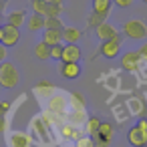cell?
I'll return each mask as SVG.
<instances>
[{
  "label": "cell",
  "mask_w": 147,
  "mask_h": 147,
  "mask_svg": "<svg viewBox=\"0 0 147 147\" xmlns=\"http://www.w3.org/2000/svg\"><path fill=\"white\" fill-rule=\"evenodd\" d=\"M75 147H95V139L91 135H83L81 139L75 141Z\"/></svg>",
  "instance_id": "25"
},
{
  "label": "cell",
  "mask_w": 147,
  "mask_h": 147,
  "mask_svg": "<svg viewBox=\"0 0 147 147\" xmlns=\"http://www.w3.org/2000/svg\"><path fill=\"white\" fill-rule=\"evenodd\" d=\"M137 127H139V129L145 133V137H147V119H139V121H137Z\"/></svg>",
  "instance_id": "31"
},
{
  "label": "cell",
  "mask_w": 147,
  "mask_h": 147,
  "mask_svg": "<svg viewBox=\"0 0 147 147\" xmlns=\"http://www.w3.org/2000/svg\"><path fill=\"white\" fill-rule=\"evenodd\" d=\"M8 111H10V101H0V117H6Z\"/></svg>",
  "instance_id": "27"
},
{
  "label": "cell",
  "mask_w": 147,
  "mask_h": 147,
  "mask_svg": "<svg viewBox=\"0 0 147 147\" xmlns=\"http://www.w3.org/2000/svg\"><path fill=\"white\" fill-rule=\"evenodd\" d=\"M42 40H45L49 47H57V45H61V40H63V32H59V30H45Z\"/></svg>",
  "instance_id": "16"
},
{
  "label": "cell",
  "mask_w": 147,
  "mask_h": 147,
  "mask_svg": "<svg viewBox=\"0 0 147 147\" xmlns=\"http://www.w3.org/2000/svg\"><path fill=\"white\" fill-rule=\"evenodd\" d=\"M51 59H55V61H61L63 59V45L51 47Z\"/></svg>",
  "instance_id": "26"
},
{
  "label": "cell",
  "mask_w": 147,
  "mask_h": 147,
  "mask_svg": "<svg viewBox=\"0 0 147 147\" xmlns=\"http://www.w3.org/2000/svg\"><path fill=\"white\" fill-rule=\"evenodd\" d=\"M93 139H95V147H109L111 145V141H105L101 137H93Z\"/></svg>",
  "instance_id": "29"
},
{
  "label": "cell",
  "mask_w": 147,
  "mask_h": 147,
  "mask_svg": "<svg viewBox=\"0 0 147 147\" xmlns=\"http://www.w3.org/2000/svg\"><path fill=\"white\" fill-rule=\"evenodd\" d=\"M6 57H8V51H6V47L2 42H0V65L6 63Z\"/></svg>",
  "instance_id": "28"
},
{
  "label": "cell",
  "mask_w": 147,
  "mask_h": 147,
  "mask_svg": "<svg viewBox=\"0 0 147 147\" xmlns=\"http://www.w3.org/2000/svg\"><path fill=\"white\" fill-rule=\"evenodd\" d=\"M2 30H4V36H2V45L8 49V47H14L18 40H20V32L16 26H10V24H2Z\"/></svg>",
  "instance_id": "4"
},
{
  "label": "cell",
  "mask_w": 147,
  "mask_h": 147,
  "mask_svg": "<svg viewBox=\"0 0 147 147\" xmlns=\"http://www.w3.org/2000/svg\"><path fill=\"white\" fill-rule=\"evenodd\" d=\"M123 34L129 36V38H133V40H143V38L147 36V26H145L141 20L131 18V20H125V24H123Z\"/></svg>",
  "instance_id": "2"
},
{
  "label": "cell",
  "mask_w": 147,
  "mask_h": 147,
  "mask_svg": "<svg viewBox=\"0 0 147 147\" xmlns=\"http://www.w3.org/2000/svg\"><path fill=\"white\" fill-rule=\"evenodd\" d=\"M111 4H113V0H93V12H99V14H109Z\"/></svg>",
  "instance_id": "18"
},
{
  "label": "cell",
  "mask_w": 147,
  "mask_h": 147,
  "mask_svg": "<svg viewBox=\"0 0 147 147\" xmlns=\"http://www.w3.org/2000/svg\"><path fill=\"white\" fill-rule=\"evenodd\" d=\"M81 30L79 28H75V26H67L65 30H63V38H65V42L67 45H77L79 40H81Z\"/></svg>",
  "instance_id": "12"
},
{
  "label": "cell",
  "mask_w": 147,
  "mask_h": 147,
  "mask_svg": "<svg viewBox=\"0 0 147 147\" xmlns=\"http://www.w3.org/2000/svg\"><path fill=\"white\" fill-rule=\"evenodd\" d=\"M95 137H101V139H105V141H111V139L115 137V129H113V125H111L109 121H103L101 127H99V133H97Z\"/></svg>",
  "instance_id": "15"
},
{
  "label": "cell",
  "mask_w": 147,
  "mask_h": 147,
  "mask_svg": "<svg viewBox=\"0 0 147 147\" xmlns=\"http://www.w3.org/2000/svg\"><path fill=\"white\" fill-rule=\"evenodd\" d=\"M145 147H147V145H145Z\"/></svg>",
  "instance_id": "39"
},
{
  "label": "cell",
  "mask_w": 147,
  "mask_h": 147,
  "mask_svg": "<svg viewBox=\"0 0 147 147\" xmlns=\"http://www.w3.org/2000/svg\"><path fill=\"white\" fill-rule=\"evenodd\" d=\"M61 61L63 63H81V47L79 45H65Z\"/></svg>",
  "instance_id": "6"
},
{
  "label": "cell",
  "mask_w": 147,
  "mask_h": 147,
  "mask_svg": "<svg viewBox=\"0 0 147 147\" xmlns=\"http://www.w3.org/2000/svg\"><path fill=\"white\" fill-rule=\"evenodd\" d=\"M30 6H32V12H34V14L47 16V12H49V2H47V0H32Z\"/></svg>",
  "instance_id": "20"
},
{
  "label": "cell",
  "mask_w": 147,
  "mask_h": 147,
  "mask_svg": "<svg viewBox=\"0 0 147 147\" xmlns=\"http://www.w3.org/2000/svg\"><path fill=\"white\" fill-rule=\"evenodd\" d=\"M6 24H10V26H16V28H20L24 22H26V14L22 12V10H14V12H10L8 16H6Z\"/></svg>",
  "instance_id": "13"
},
{
  "label": "cell",
  "mask_w": 147,
  "mask_h": 147,
  "mask_svg": "<svg viewBox=\"0 0 147 147\" xmlns=\"http://www.w3.org/2000/svg\"><path fill=\"white\" fill-rule=\"evenodd\" d=\"M26 26H28L30 32H34V30H42V28L47 26V16H42V14H32V16L26 20Z\"/></svg>",
  "instance_id": "11"
},
{
  "label": "cell",
  "mask_w": 147,
  "mask_h": 147,
  "mask_svg": "<svg viewBox=\"0 0 147 147\" xmlns=\"http://www.w3.org/2000/svg\"><path fill=\"white\" fill-rule=\"evenodd\" d=\"M61 133H63V137H65V139H75V141L83 137V135L77 131V127H73V125H65V127L61 129Z\"/></svg>",
  "instance_id": "21"
},
{
  "label": "cell",
  "mask_w": 147,
  "mask_h": 147,
  "mask_svg": "<svg viewBox=\"0 0 147 147\" xmlns=\"http://www.w3.org/2000/svg\"><path fill=\"white\" fill-rule=\"evenodd\" d=\"M8 147H30V137L22 131H14L8 137Z\"/></svg>",
  "instance_id": "9"
},
{
  "label": "cell",
  "mask_w": 147,
  "mask_h": 147,
  "mask_svg": "<svg viewBox=\"0 0 147 147\" xmlns=\"http://www.w3.org/2000/svg\"><path fill=\"white\" fill-rule=\"evenodd\" d=\"M49 4H63V0H47Z\"/></svg>",
  "instance_id": "34"
},
{
  "label": "cell",
  "mask_w": 147,
  "mask_h": 147,
  "mask_svg": "<svg viewBox=\"0 0 147 147\" xmlns=\"http://www.w3.org/2000/svg\"><path fill=\"white\" fill-rule=\"evenodd\" d=\"M113 2H115L119 8H127V6H131V4H133V0H113Z\"/></svg>",
  "instance_id": "30"
},
{
  "label": "cell",
  "mask_w": 147,
  "mask_h": 147,
  "mask_svg": "<svg viewBox=\"0 0 147 147\" xmlns=\"http://www.w3.org/2000/svg\"><path fill=\"white\" fill-rule=\"evenodd\" d=\"M20 83V73L14 63H2L0 65V85L2 89H14Z\"/></svg>",
  "instance_id": "1"
},
{
  "label": "cell",
  "mask_w": 147,
  "mask_h": 147,
  "mask_svg": "<svg viewBox=\"0 0 147 147\" xmlns=\"http://www.w3.org/2000/svg\"><path fill=\"white\" fill-rule=\"evenodd\" d=\"M0 89H2V85H0Z\"/></svg>",
  "instance_id": "38"
},
{
  "label": "cell",
  "mask_w": 147,
  "mask_h": 147,
  "mask_svg": "<svg viewBox=\"0 0 147 147\" xmlns=\"http://www.w3.org/2000/svg\"><path fill=\"white\" fill-rule=\"evenodd\" d=\"M45 30H59V32H63L65 26H63L61 18H47V26H45Z\"/></svg>",
  "instance_id": "22"
},
{
  "label": "cell",
  "mask_w": 147,
  "mask_h": 147,
  "mask_svg": "<svg viewBox=\"0 0 147 147\" xmlns=\"http://www.w3.org/2000/svg\"><path fill=\"white\" fill-rule=\"evenodd\" d=\"M4 6H6V2H4V0H0V12L4 10Z\"/></svg>",
  "instance_id": "35"
},
{
  "label": "cell",
  "mask_w": 147,
  "mask_h": 147,
  "mask_svg": "<svg viewBox=\"0 0 147 147\" xmlns=\"http://www.w3.org/2000/svg\"><path fill=\"white\" fill-rule=\"evenodd\" d=\"M141 59H143V57L139 55V51H129V53H125V55L121 57V67H123L125 71H137Z\"/></svg>",
  "instance_id": "3"
},
{
  "label": "cell",
  "mask_w": 147,
  "mask_h": 147,
  "mask_svg": "<svg viewBox=\"0 0 147 147\" xmlns=\"http://www.w3.org/2000/svg\"><path fill=\"white\" fill-rule=\"evenodd\" d=\"M143 2H145V4H147V0H143Z\"/></svg>",
  "instance_id": "37"
},
{
  "label": "cell",
  "mask_w": 147,
  "mask_h": 147,
  "mask_svg": "<svg viewBox=\"0 0 147 147\" xmlns=\"http://www.w3.org/2000/svg\"><path fill=\"white\" fill-rule=\"evenodd\" d=\"M99 53H101L105 59H115V57L121 53V45H119L117 40H107V42H101Z\"/></svg>",
  "instance_id": "8"
},
{
  "label": "cell",
  "mask_w": 147,
  "mask_h": 147,
  "mask_svg": "<svg viewBox=\"0 0 147 147\" xmlns=\"http://www.w3.org/2000/svg\"><path fill=\"white\" fill-rule=\"evenodd\" d=\"M97 36L101 38V42H107V40H115V38L119 36V32H117V28H115L113 24L105 22V24H101V26L97 28Z\"/></svg>",
  "instance_id": "7"
},
{
  "label": "cell",
  "mask_w": 147,
  "mask_h": 147,
  "mask_svg": "<svg viewBox=\"0 0 147 147\" xmlns=\"http://www.w3.org/2000/svg\"><path fill=\"white\" fill-rule=\"evenodd\" d=\"M6 127H8L6 117H0V133H6Z\"/></svg>",
  "instance_id": "32"
},
{
  "label": "cell",
  "mask_w": 147,
  "mask_h": 147,
  "mask_svg": "<svg viewBox=\"0 0 147 147\" xmlns=\"http://www.w3.org/2000/svg\"><path fill=\"white\" fill-rule=\"evenodd\" d=\"M139 55H141L143 59H147V42H145V45H143V47L139 49Z\"/></svg>",
  "instance_id": "33"
},
{
  "label": "cell",
  "mask_w": 147,
  "mask_h": 147,
  "mask_svg": "<svg viewBox=\"0 0 147 147\" xmlns=\"http://www.w3.org/2000/svg\"><path fill=\"white\" fill-rule=\"evenodd\" d=\"M105 20H107V14H99V12H91V16H89V28H99L101 24H105Z\"/></svg>",
  "instance_id": "19"
},
{
  "label": "cell",
  "mask_w": 147,
  "mask_h": 147,
  "mask_svg": "<svg viewBox=\"0 0 147 147\" xmlns=\"http://www.w3.org/2000/svg\"><path fill=\"white\" fill-rule=\"evenodd\" d=\"M49 107H51V111H55V113H63V111H65V103H63V99H59V97H53L51 103H49Z\"/></svg>",
  "instance_id": "24"
},
{
  "label": "cell",
  "mask_w": 147,
  "mask_h": 147,
  "mask_svg": "<svg viewBox=\"0 0 147 147\" xmlns=\"http://www.w3.org/2000/svg\"><path fill=\"white\" fill-rule=\"evenodd\" d=\"M34 57H36V59H40V61L51 59V47H49L45 40L36 42V45H34Z\"/></svg>",
  "instance_id": "17"
},
{
  "label": "cell",
  "mask_w": 147,
  "mask_h": 147,
  "mask_svg": "<svg viewBox=\"0 0 147 147\" xmlns=\"http://www.w3.org/2000/svg\"><path fill=\"white\" fill-rule=\"evenodd\" d=\"M2 36H4V30H2V24H0V42H2Z\"/></svg>",
  "instance_id": "36"
},
{
  "label": "cell",
  "mask_w": 147,
  "mask_h": 147,
  "mask_svg": "<svg viewBox=\"0 0 147 147\" xmlns=\"http://www.w3.org/2000/svg\"><path fill=\"white\" fill-rule=\"evenodd\" d=\"M127 141H129V145H133V147H145V145H147V137H145V133H143L137 125H133V127L129 129Z\"/></svg>",
  "instance_id": "5"
},
{
  "label": "cell",
  "mask_w": 147,
  "mask_h": 147,
  "mask_svg": "<svg viewBox=\"0 0 147 147\" xmlns=\"http://www.w3.org/2000/svg\"><path fill=\"white\" fill-rule=\"evenodd\" d=\"M61 75L65 79H77V77H81V63H63Z\"/></svg>",
  "instance_id": "10"
},
{
  "label": "cell",
  "mask_w": 147,
  "mask_h": 147,
  "mask_svg": "<svg viewBox=\"0 0 147 147\" xmlns=\"http://www.w3.org/2000/svg\"><path fill=\"white\" fill-rule=\"evenodd\" d=\"M61 12H63V4H49L47 18H61Z\"/></svg>",
  "instance_id": "23"
},
{
  "label": "cell",
  "mask_w": 147,
  "mask_h": 147,
  "mask_svg": "<svg viewBox=\"0 0 147 147\" xmlns=\"http://www.w3.org/2000/svg\"><path fill=\"white\" fill-rule=\"evenodd\" d=\"M101 119L99 117H95V115H91V117H87V121H85V131L91 135V137H95L97 133H99V127H101Z\"/></svg>",
  "instance_id": "14"
}]
</instances>
